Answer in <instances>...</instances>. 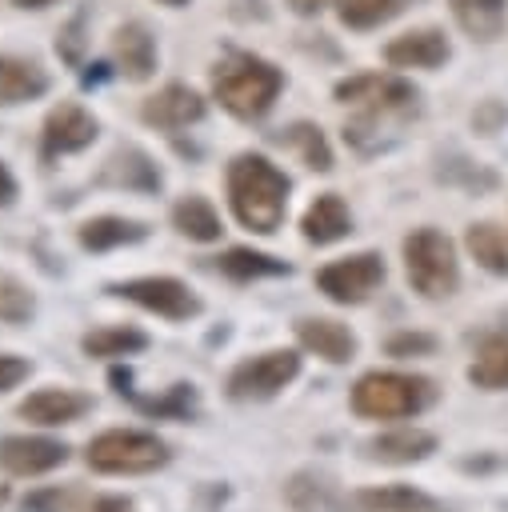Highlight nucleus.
<instances>
[{
  "label": "nucleus",
  "instance_id": "nucleus-1",
  "mask_svg": "<svg viewBox=\"0 0 508 512\" xmlns=\"http://www.w3.org/2000/svg\"><path fill=\"white\" fill-rule=\"evenodd\" d=\"M336 100L356 108V116L344 124V140L356 152H364V156H372V152L388 148L392 140H400L404 124L420 108L416 104L420 96H416V88L408 80H400V76H376V72L340 80L336 84Z\"/></svg>",
  "mask_w": 508,
  "mask_h": 512
},
{
  "label": "nucleus",
  "instance_id": "nucleus-2",
  "mask_svg": "<svg viewBox=\"0 0 508 512\" xmlns=\"http://www.w3.org/2000/svg\"><path fill=\"white\" fill-rule=\"evenodd\" d=\"M288 188H292V180L260 152H240L228 164V204H232V216L248 232L268 236L284 224Z\"/></svg>",
  "mask_w": 508,
  "mask_h": 512
},
{
  "label": "nucleus",
  "instance_id": "nucleus-3",
  "mask_svg": "<svg viewBox=\"0 0 508 512\" xmlns=\"http://www.w3.org/2000/svg\"><path fill=\"white\" fill-rule=\"evenodd\" d=\"M348 404L360 420H412L436 404V384L420 372H392V368L380 372L376 368L352 384Z\"/></svg>",
  "mask_w": 508,
  "mask_h": 512
},
{
  "label": "nucleus",
  "instance_id": "nucleus-4",
  "mask_svg": "<svg viewBox=\"0 0 508 512\" xmlns=\"http://www.w3.org/2000/svg\"><path fill=\"white\" fill-rule=\"evenodd\" d=\"M280 88H284L280 68H272L252 52H228L212 68V92L236 120H260L280 96Z\"/></svg>",
  "mask_w": 508,
  "mask_h": 512
},
{
  "label": "nucleus",
  "instance_id": "nucleus-5",
  "mask_svg": "<svg viewBox=\"0 0 508 512\" xmlns=\"http://www.w3.org/2000/svg\"><path fill=\"white\" fill-rule=\"evenodd\" d=\"M84 460L92 472L100 476H144L156 472L172 460L168 444L156 432H140V428H108L96 432L84 448Z\"/></svg>",
  "mask_w": 508,
  "mask_h": 512
},
{
  "label": "nucleus",
  "instance_id": "nucleus-6",
  "mask_svg": "<svg viewBox=\"0 0 508 512\" xmlns=\"http://www.w3.org/2000/svg\"><path fill=\"white\" fill-rule=\"evenodd\" d=\"M404 276L424 300H448L460 288L456 244L440 228H416L404 236Z\"/></svg>",
  "mask_w": 508,
  "mask_h": 512
},
{
  "label": "nucleus",
  "instance_id": "nucleus-7",
  "mask_svg": "<svg viewBox=\"0 0 508 512\" xmlns=\"http://www.w3.org/2000/svg\"><path fill=\"white\" fill-rule=\"evenodd\" d=\"M296 376H300V352H292V348H268L260 356L240 360L228 372L224 392L236 404H260V400L280 396Z\"/></svg>",
  "mask_w": 508,
  "mask_h": 512
},
{
  "label": "nucleus",
  "instance_id": "nucleus-8",
  "mask_svg": "<svg viewBox=\"0 0 508 512\" xmlns=\"http://www.w3.org/2000/svg\"><path fill=\"white\" fill-rule=\"evenodd\" d=\"M108 292L128 300V304H136V308H144V312H152V316H164L172 324H184V320L200 316V308H204L200 296L176 276H132V280L108 284Z\"/></svg>",
  "mask_w": 508,
  "mask_h": 512
},
{
  "label": "nucleus",
  "instance_id": "nucleus-9",
  "mask_svg": "<svg viewBox=\"0 0 508 512\" xmlns=\"http://www.w3.org/2000/svg\"><path fill=\"white\" fill-rule=\"evenodd\" d=\"M388 268L380 252H356L344 260H332L316 272V288L332 300V304H364L380 284H384Z\"/></svg>",
  "mask_w": 508,
  "mask_h": 512
},
{
  "label": "nucleus",
  "instance_id": "nucleus-10",
  "mask_svg": "<svg viewBox=\"0 0 508 512\" xmlns=\"http://www.w3.org/2000/svg\"><path fill=\"white\" fill-rule=\"evenodd\" d=\"M68 444L64 440H52V436H0V472L8 476H44V472H56L68 464Z\"/></svg>",
  "mask_w": 508,
  "mask_h": 512
},
{
  "label": "nucleus",
  "instance_id": "nucleus-11",
  "mask_svg": "<svg viewBox=\"0 0 508 512\" xmlns=\"http://www.w3.org/2000/svg\"><path fill=\"white\" fill-rule=\"evenodd\" d=\"M108 380H112V388H116L120 400H128L136 412H144L152 420H192L196 416V388L192 384H172L160 396H140L132 388V368H112Z\"/></svg>",
  "mask_w": 508,
  "mask_h": 512
},
{
  "label": "nucleus",
  "instance_id": "nucleus-12",
  "mask_svg": "<svg viewBox=\"0 0 508 512\" xmlns=\"http://www.w3.org/2000/svg\"><path fill=\"white\" fill-rule=\"evenodd\" d=\"M28 424H40V428H60V424H76L92 412V396L88 392H76V388H36L20 400L16 408Z\"/></svg>",
  "mask_w": 508,
  "mask_h": 512
},
{
  "label": "nucleus",
  "instance_id": "nucleus-13",
  "mask_svg": "<svg viewBox=\"0 0 508 512\" xmlns=\"http://www.w3.org/2000/svg\"><path fill=\"white\" fill-rule=\"evenodd\" d=\"M436 448H440L436 432L416 428V424H400V428H388V432H376L372 440H364V456L376 460V464H392V468L420 464V460H428Z\"/></svg>",
  "mask_w": 508,
  "mask_h": 512
},
{
  "label": "nucleus",
  "instance_id": "nucleus-14",
  "mask_svg": "<svg viewBox=\"0 0 508 512\" xmlns=\"http://www.w3.org/2000/svg\"><path fill=\"white\" fill-rule=\"evenodd\" d=\"M96 140V116L84 112L80 104H60L44 120V160L84 152Z\"/></svg>",
  "mask_w": 508,
  "mask_h": 512
},
{
  "label": "nucleus",
  "instance_id": "nucleus-15",
  "mask_svg": "<svg viewBox=\"0 0 508 512\" xmlns=\"http://www.w3.org/2000/svg\"><path fill=\"white\" fill-rule=\"evenodd\" d=\"M296 340H300L304 352H312V356H320L328 364H348L356 356V348H360L356 332L348 324L332 320V316H304V320H296Z\"/></svg>",
  "mask_w": 508,
  "mask_h": 512
},
{
  "label": "nucleus",
  "instance_id": "nucleus-16",
  "mask_svg": "<svg viewBox=\"0 0 508 512\" xmlns=\"http://www.w3.org/2000/svg\"><path fill=\"white\" fill-rule=\"evenodd\" d=\"M284 500L292 512H348V496L336 488V476L320 468H300L284 484Z\"/></svg>",
  "mask_w": 508,
  "mask_h": 512
},
{
  "label": "nucleus",
  "instance_id": "nucleus-17",
  "mask_svg": "<svg viewBox=\"0 0 508 512\" xmlns=\"http://www.w3.org/2000/svg\"><path fill=\"white\" fill-rule=\"evenodd\" d=\"M140 116H144L148 124H156V128L176 132V128H188V124H196V120L204 116V100H200V92H192L188 84H168V88H160L156 96L144 100Z\"/></svg>",
  "mask_w": 508,
  "mask_h": 512
},
{
  "label": "nucleus",
  "instance_id": "nucleus-18",
  "mask_svg": "<svg viewBox=\"0 0 508 512\" xmlns=\"http://www.w3.org/2000/svg\"><path fill=\"white\" fill-rule=\"evenodd\" d=\"M96 184H104V188H128V192H160L164 180H160V168L152 164V156H144L140 148H116L104 160Z\"/></svg>",
  "mask_w": 508,
  "mask_h": 512
},
{
  "label": "nucleus",
  "instance_id": "nucleus-19",
  "mask_svg": "<svg viewBox=\"0 0 508 512\" xmlns=\"http://www.w3.org/2000/svg\"><path fill=\"white\" fill-rule=\"evenodd\" d=\"M436 500L412 484H368L348 492V512H428Z\"/></svg>",
  "mask_w": 508,
  "mask_h": 512
},
{
  "label": "nucleus",
  "instance_id": "nucleus-20",
  "mask_svg": "<svg viewBox=\"0 0 508 512\" xmlns=\"http://www.w3.org/2000/svg\"><path fill=\"white\" fill-rule=\"evenodd\" d=\"M300 232H304L308 244H336V240H344L352 232V212L336 192H324L300 216Z\"/></svg>",
  "mask_w": 508,
  "mask_h": 512
},
{
  "label": "nucleus",
  "instance_id": "nucleus-21",
  "mask_svg": "<svg viewBox=\"0 0 508 512\" xmlns=\"http://www.w3.org/2000/svg\"><path fill=\"white\" fill-rule=\"evenodd\" d=\"M384 60L392 68H436L448 60V40L436 28H420V32H404L384 48Z\"/></svg>",
  "mask_w": 508,
  "mask_h": 512
},
{
  "label": "nucleus",
  "instance_id": "nucleus-22",
  "mask_svg": "<svg viewBox=\"0 0 508 512\" xmlns=\"http://www.w3.org/2000/svg\"><path fill=\"white\" fill-rule=\"evenodd\" d=\"M468 384H476L480 392H508V332H492L476 344Z\"/></svg>",
  "mask_w": 508,
  "mask_h": 512
},
{
  "label": "nucleus",
  "instance_id": "nucleus-23",
  "mask_svg": "<svg viewBox=\"0 0 508 512\" xmlns=\"http://www.w3.org/2000/svg\"><path fill=\"white\" fill-rule=\"evenodd\" d=\"M80 244L88 252H108V248H124V244H140L148 236L144 220H128V216H92L80 224Z\"/></svg>",
  "mask_w": 508,
  "mask_h": 512
},
{
  "label": "nucleus",
  "instance_id": "nucleus-24",
  "mask_svg": "<svg viewBox=\"0 0 508 512\" xmlns=\"http://www.w3.org/2000/svg\"><path fill=\"white\" fill-rule=\"evenodd\" d=\"M80 348L84 356L92 360H120V356H136L148 348V336L132 324H104V328H92L80 336Z\"/></svg>",
  "mask_w": 508,
  "mask_h": 512
},
{
  "label": "nucleus",
  "instance_id": "nucleus-25",
  "mask_svg": "<svg viewBox=\"0 0 508 512\" xmlns=\"http://www.w3.org/2000/svg\"><path fill=\"white\" fill-rule=\"evenodd\" d=\"M216 268L236 284H252V280H268V276H288L292 272L288 260H276V256L256 252V248H228V252L216 256Z\"/></svg>",
  "mask_w": 508,
  "mask_h": 512
},
{
  "label": "nucleus",
  "instance_id": "nucleus-26",
  "mask_svg": "<svg viewBox=\"0 0 508 512\" xmlns=\"http://www.w3.org/2000/svg\"><path fill=\"white\" fill-rule=\"evenodd\" d=\"M48 92V76L40 64L20 56H0V104H24Z\"/></svg>",
  "mask_w": 508,
  "mask_h": 512
},
{
  "label": "nucleus",
  "instance_id": "nucleus-27",
  "mask_svg": "<svg viewBox=\"0 0 508 512\" xmlns=\"http://www.w3.org/2000/svg\"><path fill=\"white\" fill-rule=\"evenodd\" d=\"M116 60H120V72L128 80H148L152 76V68H156V40L148 36L144 24L116 28Z\"/></svg>",
  "mask_w": 508,
  "mask_h": 512
},
{
  "label": "nucleus",
  "instance_id": "nucleus-28",
  "mask_svg": "<svg viewBox=\"0 0 508 512\" xmlns=\"http://www.w3.org/2000/svg\"><path fill=\"white\" fill-rule=\"evenodd\" d=\"M172 228H176L180 236L196 240V244H212V240H220V232H224L216 208H212L204 196H184V200H176V204H172Z\"/></svg>",
  "mask_w": 508,
  "mask_h": 512
},
{
  "label": "nucleus",
  "instance_id": "nucleus-29",
  "mask_svg": "<svg viewBox=\"0 0 508 512\" xmlns=\"http://www.w3.org/2000/svg\"><path fill=\"white\" fill-rule=\"evenodd\" d=\"M452 4V16L456 24L476 36V40H496L504 32V20H508V8L504 0H448Z\"/></svg>",
  "mask_w": 508,
  "mask_h": 512
},
{
  "label": "nucleus",
  "instance_id": "nucleus-30",
  "mask_svg": "<svg viewBox=\"0 0 508 512\" xmlns=\"http://www.w3.org/2000/svg\"><path fill=\"white\" fill-rule=\"evenodd\" d=\"M464 244H468L472 260L480 268H488L492 276H508V236H504V228H496L488 220L484 224H472L468 236H464Z\"/></svg>",
  "mask_w": 508,
  "mask_h": 512
},
{
  "label": "nucleus",
  "instance_id": "nucleus-31",
  "mask_svg": "<svg viewBox=\"0 0 508 512\" xmlns=\"http://www.w3.org/2000/svg\"><path fill=\"white\" fill-rule=\"evenodd\" d=\"M280 144H288L312 172H328L332 168V148H328V140H324V132L316 124H292V128H284Z\"/></svg>",
  "mask_w": 508,
  "mask_h": 512
},
{
  "label": "nucleus",
  "instance_id": "nucleus-32",
  "mask_svg": "<svg viewBox=\"0 0 508 512\" xmlns=\"http://www.w3.org/2000/svg\"><path fill=\"white\" fill-rule=\"evenodd\" d=\"M412 0H340V20L348 28H376L392 16H400Z\"/></svg>",
  "mask_w": 508,
  "mask_h": 512
},
{
  "label": "nucleus",
  "instance_id": "nucleus-33",
  "mask_svg": "<svg viewBox=\"0 0 508 512\" xmlns=\"http://www.w3.org/2000/svg\"><path fill=\"white\" fill-rule=\"evenodd\" d=\"M32 312H36L32 292H28L20 280L0 276V320H4V324H28Z\"/></svg>",
  "mask_w": 508,
  "mask_h": 512
},
{
  "label": "nucleus",
  "instance_id": "nucleus-34",
  "mask_svg": "<svg viewBox=\"0 0 508 512\" xmlns=\"http://www.w3.org/2000/svg\"><path fill=\"white\" fill-rule=\"evenodd\" d=\"M440 348V340L432 332H392L384 340V352L396 356V360H408V356H432Z\"/></svg>",
  "mask_w": 508,
  "mask_h": 512
},
{
  "label": "nucleus",
  "instance_id": "nucleus-35",
  "mask_svg": "<svg viewBox=\"0 0 508 512\" xmlns=\"http://www.w3.org/2000/svg\"><path fill=\"white\" fill-rule=\"evenodd\" d=\"M80 500L76 488H36L24 496V512H68Z\"/></svg>",
  "mask_w": 508,
  "mask_h": 512
},
{
  "label": "nucleus",
  "instance_id": "nucleus-36",
  "mask_svg": "<svg viewBox=\"0 0 508 512\" xmlns=\"http://www.w3.org/2000/svg\"><path fill=\"white\" fill-rule=\"evenodd\" d=\"M28 376H32V360L12 356V352H0V392H12V388L24 384Z\"/></svg>",
  "mask_w": 508,
  "mask_h": 512
},
{
  "label": "nucleus",
  "instance_id": "nucleus-37",
  "mask_svg": "<svg viewBox=\"0 0 508 512\" xmlns=\"http://www.w3.org/2000/svg\"><path fill=\"white\" fill-rule=\"evenodd\" d=\"M84 512H136V504L128 496H92Z\"/></svg>",
  "mask_w": 508,
  "mask_h": 512
},
{
  "label": "nucleus",
  "instance_id": "nucleus-38",
  "mask_svg": "<svg viewBox=\"0 0 508 512\" xmlns=\"http://www.w3.org/2000/svg\"><path fill=\"white\" fill-rule=\"evenodd\" d=\"M16 200V180H12V172L4 168V160H0V208H8Z\"/></svg>",
  "mask_w": 508,
  "mask_h": 512
},
{
  "label": "nucleus",
  "instance_id": "nucleus-39",
  "mask_svg": "<svg viewBox=\"0 0 508 512\" xmlns=\"http://www.w3.org/2000/svg\"><path fill=\"white\" fill-rule=\"evenodd\" d=\"M288 4H292L296 12H304V16H308V12H320V8H324V4H332V0H288Z\"/></svg>",
  "mask_w": 508,
  "mask_h": 512
},
{
  "label": "nucleus",
  "instance_id": "nucleus-40",
  "mask_svg": "<svg viewBox=\"0 0 508 512\" xmlns=\"http://www.w3.org/2000/svg\"><path fill=\"white\" fill-rule=\"evenodd\" d=\"M12 4H16V8H48L52 0H12Z\"/></svg>",
  "mask_w": 508,
  "mask_h": 512
},
{
  "label": "nucleus",
  "instance_id": "nucleus-41",
  "mask_svg": "<svg viewBox=\"0 0 508 512\" xmlns=\"http://www.w3.org/2000/svg\"><path fill=\"white\" fill-rule=\"evenodd\" d=\"M160 4H172V8H180V4H188V0H160Z\"/></svg>",
  "mask_w": 508,
  "mask_h": 512
},
{
  "label": "nucleus",
  "instance_id": "nucleus-42",
  "mask_svg": "<svg viewBox=\"0 0 508 512\" xmlns=\"http://www.w3.org/2000/svg\"><path fill=\"white\" fill-rule=\"evenodd\" d=\"M428 512H440V508H428Z\"/></svg>",
  "mask_w": 508,
  "mask_h": 512
},
{
  "label": "nucleus",
  "instance_id": "nucleus-43",
  "mask_svg": "<svg viewBox=\"0 0 508 512\" xmlns=\"http://www.w3.org/2000/svg\"><path fill=\"white\" fill-rule=\"evenodd\" d=\"M0 500H4V488H0Z\"/></svg>",
  "mask_w": 508,
  "mask_h": 512
}]
</instances>
